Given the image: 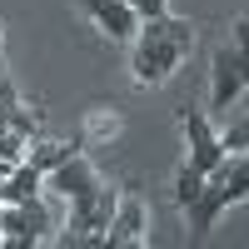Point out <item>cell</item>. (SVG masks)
I'll return each instance as SVG.
<instances>
[{
	"mask_svg": "<svg viewBox=\"0 0 249 249\" xmlns=\"http://www.w3.org/2000/svg\"><path fill=\"white\" fill-rule=\"evenodd\" d=\"M249 195V164H244V150H234V155H224L210 175H204V184H199V195L184 204V214H190V239H204L214 230V219L230 210V204H239Z\"/></svg>",
	"mask_w": 249,
	"mask_h": 249,
	"instance_id": "2",
	"label": "cell"
},
{
	"mask_svg": "<svg viewBox=\"0 0 249 249\" xmlns=\"http://www.w3.org/2000/svg\"><path fill=\"white\" fill-rule=\"evenodd\" d=\"M0 75H5V70H0Z\"/></svg>",
	"mask_w": 249,
	"mask_h": 249,
	"instance_id": "14",
	"label": "cell"
},
{
	"mask_svg": "<svg viewBox=\"0 0 249 249\" xmlns=\"http://www.w3.org/2000/svg\"><path fill=\"white\" fill-rule=\"evenodd\" d=\"M244 140H249V124H244V120H234L230 130L219 135V144H224V155H234V150H244Z\"/></svg>",
	"mask_w": 249,
	"mask_h": 249,
	"instance_id": "12",
	"label": "cell"
},
{
	"mask_svg": "<svg viewBox=\"0 0 249 249\" xmlns=\"http://www.w3.org/2000/svg\"><path fill=\"white\" fill-rule=\"evenodd\" d=\"M95 184H100V175H95V164L80 155V150L70 160H60L55 170H45V190L60 195V199H80V195H90Z\"/></svg>",
	"mask_w": 249,
	"mask_h": 249,
	"instance_id": "7",
	"label": "cell"
},
{
	"mask_svg": "<svg viewBox=\"0 0 249 249\" xmlns=\"http://www.w3.org/2000/svg\"><path fill=\"white\" fill-rule=\"evenodd\" d=\"M45 230H50V214L40 204V195L20 204H0V244L5 249H30L45 239Z\"/></svg>",
	"mask_w": 249,
	"mask_h": 249,
	"instance_id": "3",
	"label": "cell"
},
{
	"mask_svg": "<svg viewBox=\"0 0 249 249\" xmlns=\"http://www.w3.org/2000/svg\"><path fill=\"white\" fill-rule=\"evenodd\" d=\"M40 190H45V175L35 170L30 160H20L15 170L0 179V204H20V199H35Z\"/></svg>",
	"mask_w": 249,
	"mask_h": 249,
	"instance_id": "9",
	"label": "cell"
},
{
	"mask_svg": "<svg viewBox=\"0 0 249 249\" xmlns=\"http://www.w3.org/2000/svg\"><path fill=\"white\" fill-rule=\"evenodd\" d=\"M80 10H85L110 40H135V30H140V10L130 0H80Z\"/></svg>",
	"mask_w": 249,
	"mask_h": 249,
	"instance_id": "8",
	"label": "cell"
},
{
	"mask_svg": "<svg viewBox=\"0 0 249 249\" xmlns=\"http://www.w3.org/2000/svg\"><path fill=\"white\" fill-rule=\"evenodd\" d=\"M199 184H204V170H195V164L184 160V164H179V175H175V204H179V210L199 195Z\"/></svg>",
	"mask_w": 249,
	"mask_h": 249,
	"instance_id": "11",
	"label": "cell"
},
{
	"mask_svg": "<svg viewBox=\"0 0 249 249\" xmlns=\"http://www.w3.org/2000/svg\"><path fill=\"white\" fill-rule=\"evenodd\" d=\"M75 150H85V140H40V144H35V150H30L25 160L35 164L40 175H45V170H55L60 160H70Z\"/></svg>",
	"mask_w": 249,
	"mask_h": 249,
	"instance_id": "10",
	"label": "cell"
},
{
	"mask_svg": "<svg viewBox=\"0 0 249 249\" xmlns=\"http://www.w3.org/2000/svg\"><path fill=\"white\" fill-rule=\"evenodd\" d=\"M195 50V30L190 20H175L170 10L155 15V20H140L135 30V55H130V70H135V85H164L184 55Z\"/></svg>",
	"mask_w": 249,
	"mask_h": 249,
	"instance_id": "1",
	"label": "cell"
},
{
	"mask_svg": "<svg viewBox=\"0 0 249 249\" xmlns=\"http://www.w3.org/2000/svg\"><path fill=\"white\" fill-rule=\"evenodd\" d=\"M210 75H214L210 105H214V110H230V100H239V90H244V50H239V40L214 50V70H210Z\"/></svg>",
	"mask_w": 249,
	"mask_h": 249,
	"instance_id": "6",
	"label": "cell"
},
{
	"mask_svg": "<svg viewBox=\"0 0 249 249\" xmlns=\"http://www.w3.org/2000/svg\"><path fill=\"white\" fill-rule=\"evenodd\" d=\"M179 124H184V140H190V164L210 175L214 164L224 160V144H219V135H214L210 115L195 110V105H184V110H179Z\"/></svg>",
	"mask_w": 249,
	"mask_h": 249,
	"instance_id": "4",
	"label": "cell"
},
{
	"mask_svg": "<svg viewBox=\"0 0 249 249\" xmlns=\"http://www.w3.org/2000/svg\"><path fill=\"white\" fill-rule=\"evenodd\" d=\"M144 230H150V210H144V199L140 195H120V204H115V214L105 224V234H100V244H110V249L144 244Z\"/></svg>",
	"mask_w": 249,
	"mask_h": 249,
	"instance_id": "5",
	"label": "cell"
},
{
	"mask_svg": "<svg viewBox=\"0 0 249 249\" xmlns=\"http://www.w3.org/2000/svg\"><path fill=\"white\" fill-rule=\"evenodd\" d=\"M135 10H140V20H155V15H164L170 5H164V0H135Z\"/></svg>",
	"mask_w": 249,
	"mask_h": 249,
	"instance_id": "13",
	"label": "cell"
}]
</instances>
